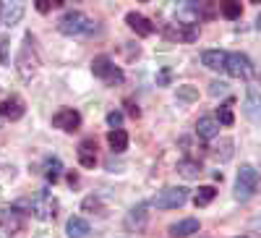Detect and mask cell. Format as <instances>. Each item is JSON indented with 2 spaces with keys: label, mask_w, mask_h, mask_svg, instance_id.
Instances as JSON below:
<instances>
[{
  "label": "cell",
  "mask_w": 261,
  "mask_h": 238,
  "mask_svg": "<svg viewBox=\"0 0 261 238\" xmlns=\"http://www.w3.org/2000/svg\"><path fill=\"white\" fill-rule=\"evenodd\" d=\"M97 29V24L81 11H65L58 21V32L65 37H86Z\"/></svg>",
  "instance_id": "6da1fadb"
},
{
  "label": "cell",
  "mask_w": 261,
  "mask_h": 238,
  "mask_svg": "<svg viewBox=\"0 0 261 238\" xmlns=\"http://www.w3.org/2000/svg\"><path fill=\"white\" fill-rule=\"evenodd\" d=\"M258 183H261L258 170L253 165H241V170H238V176H235V199L238 202L253 199L256 191H258Z\"/></svg>",
  "instance_id": "7a4b0ae2"
},
{
  "label": "cell",
  "mask_w": 261,
  "mask_h": 238,
  "mask_svg": "<svg viewBox=\"0 0 261 238\" xmlns=\"http://www.w3.org/2000/svg\"><path fill=\"white\" fill-rule=\"evenodd\" d=\"M37 53H34V37L32 34H27L24 37V47H21V53H18V58H16V68H18V76L24 79V81H29L34 74H37Z\"/></svg>",
  "instance_id": "3957f363"
},
{
  "label": "cell",
  "mask_w": 261,
  "mask_h": 238,
  "mask_svg": "<svg viewBox=\"0 0 261 238\" xmlns=\"http://www.w3.org/2000/svg\"><path fill=\"white\" fill-rule=\"evenodd\" d=\"M188 188L186 186H167V188H162V191H157V197H154V204L157 209H178V207H183L186 202H188Z\"/></svg>",
  "instance_id": "277c9868"
},
{
  "label": "cell",
  "mask_w": 261,
  "mask_h": 238,
  "mask_svg": "<svg viewBox=\"0 0 261 238\" xmlns=\"http://www.w3.org/2000/svg\"><path fill=\"white\" fill-rule=\"evenodd\" d=\"M92 74L99 79V81H105L107 86H115V84H123V71L115 66V63L107 58V55H99V58H94L92 60Z\"/></svg>",
  "instance_id": "5b68a950"
},
{
  "label": "cell",
  "mask_w": 261,
  "mask_h": 238,
  "mask_svg": "<svg viewBox=\"0 0 261 238\" xmlns=\"http://www.w3.org/2000/svg\"><path fill=\"white\" fill-rule=\"evenodd\" d=\"M29 209H32L34 218H39V220H53L55 215H58V212H55V209H58V199L53 197L50 191H39L37 197L32 199Z\"/></svg>",
  "instance_id": "8992f818"
},
{
  "label": "cell",
  "mask_w": 261,
  "mask_h": 238,
  "mask_svg": "<svg viewBox=\"0 0 261 238\" xmlns=\"http://www.w3.org/2000/svg\"><path fill=\"white\" fill-rule=\"evenodd\" d=\"M225 71H227L232 79H251V76H253V63H251V58L243 55V53H227Z\"/></svg>",
  "instance_id": "52a82bcc"
},
{
  "label": "cell",
  "mask_w": 261,
  "mask_h": 238,
  "mask_svg": "<svg viewBox=\"0 0 261 238\" xmlns=\"http://www.w3.org/2000/svg\"><path fill=\"white\" fill-rule=\"evenodd\" d=\"M53 126L60 128V131L65 134H73L81 128V113L76 110V107H60V110L53 115Z\"/></svg>",
  "instance_id": "ba28073f"
},
{
  "label": "cell",
  "mask_w": 261,
  "mask_h": 238,
  "mask_svg": "<svg viewBox=\"0 0 261 238\" xmlns=\"http://www.w3.org/2000/svg\"><path fill=\"white\" fill-rule=\"evenodd\" d=\"M21 228H24V212L18 207H6L0 212V230H3V235H16Z\"/></svg>",
  "instance_id": "9c48e42d"
},
{
  "label": "cell",
  "mask_w": 261,
  "mask_h": 238,
  "mask_svg": "<svg viewBox=\"0 0 261 238\" xmlns=\"http://www.w3.org/2000/svg\"><path fill=\"white\" fill-rule=\"evenodd\" d=\"M24 113H27V102L18 94H11L0 102V118H6V121H18V118H24Z\"/></svg>",
  "instance_id": "30bf717a"
},
{
  "label": "cell",
  "mask_w": 261,
  "mask_h": 238,
  "mask_svg": "<svg viewBox=\"0 0 261 238\" xmlns=\"http://www.w3.org/2000/svg\"><path fill=\"white\" fill-rule=\"evenodd\" d=\"M125 24L130 32H136L139 37H149V34H154V24L144 16V13H136V11H128L125 13Z\"/></svg>",
  "instance_id": "8fae6325"
},
{
  "label": "cell",
  "mask_w": 261,
  "mask_h": 238,
  "mask_svg": "<svg viewBox=\"0 0 261 238\" xmlns=\"http://www.w3.org/2000/svg\"><path fill=\"white\" fill-rule=\"evenodd\" d=\"M149 207L146 204H139V207H134L128 212V218H125V230H130V233H141L144 228H146V220H149V212H146Z\"/></svg>",
  "instance_id": "7c38bea8"
},
{
  "label": "cell",
  "mask_w": 261,
  "mask_h": 238,
  "mask_svg": "<svg viewBox=\"0 0 261 238\" xmlns=\"http://www.w3.org/2000/svg\"><path fill=\"white\" fill-rule=\"evenodd\" d=\"M196 136L199 139H217L220 136V121L212 118V115H201L199 121H196Z\"/></svg>",
  "instance_id": "4fadbf2b"
},
{
  "label": "cell",
  "mask_w": 261,
  "mask_h": 238,
  "mask_svg": "<svg viewBox=\"0 0 261 238\" xmlns=\"http://www.w3.org/2000/svg\"><path fill=\"white\" fill-rule=\"evenodd\" d=\"M199 230H201V223L196 220V218H186V220H178V223H172V225L167 228V233H170L172 238H188V235L199 233Z\"/></svg>",
  "instance_id": "5bb4252c"
},
{
  "label": "cell",
  "mask_w": 261,
  "mask_h": 238,
  "mask_svg": "<svg viewBox=\"0 0 261 238\" xmlns=\"http://www.w3.org/2000/svg\"><path fill=\"white\" fill-rule=\"evenodd\" d=\"M79 162H81V168H94L97 165V141L94 139H81V144H79Z\"/></svg>",
  "instance_id": "9a60e30c"
},
{
  "label": "cell",
  "mask_w": 261,
  "mask_h": 238,
  "mask_svg": "<svg viewBox=\"0 0 261 238\" xmlns=\"http://www.w3.org/2000/svg\"><path fill=\"white\" fill-rule=\"evenodd\" d=\"M21 18H24V3H3V18H0V24L11 29Z\"/></svg>",
  "instance_id": "2e32d148"
},
{
  "label": "cell",
  "mask_w": 261,
  "mask_h": 238,
  "mask_svg": "<svg viewBox=\"0 0 261 238\" xmlns=\"http://www.w3.org/2000/svg\"><path fill=\"white\" fill-rule=\"evenodd\" d=\"M225 60H227V53H222V50H204L201 53V63L209 71H225Z\"/></svg>",
  "instance_id": "e0dca14e"
},
{
  "label": "cell",
  "mask_w": 261,
  "mask_h": 238,
  "mask_svg": "<svg viewBox=\"0 0 261 238\" xmlns=\"http://www.w3.org/2000/svg\"><path fill=\"white\" fill-rule=\"evenodd\" d=\"M107 144H110L113 152H125L128 149V134H125V128H110L107 131Z\"/></svg>",
  "instance_id": "ac0fdd59"
},
{
  "label": "cell",
  "mask_w": 261,
  "mask_h": 238,
  "mask_svg": "<svg viewBox=\"0 0 261 238\" xmlns=\"http://www.w3.org/2000/svg\"><path fill=\"white\" fill-rule=\"evenodd\" d=\"M178 173H180V176H183L186 181H196L204 170H201V162H199V160L186 157V160H180V162H178Z\"/></svg>",
  "instance_id": "d6986e66"
},
{
  "label": "cell",
  "mask_w": 261,
  "mask_h": 238,
  "mask_svg": "<svg viewBox=\"0 0 261 238\" xmlns=\"http://www.w3.org/2000/svg\"><path fill=\"white\" fill-rule=\"evenodd\" d=\"M65 233H68V238H86L89 235V223L84 218H71L65 225Z\"/></svg>",
  "instance_id": "ffe728a7"
},
{
  "label": "cell",
  "mask_w": 261,
  "mask_h": 238,
  "mask_svg": "<svg viewBox=\"0 0 261 238\" xmlns=\"http://www.w3.org/2000/svg\"><path fill=\"white\" fill-rule=\"evenodd\" d=\"M172 39H180V42H193L199 39V27H191V24H178V29L167 32Z\"/></svg>",
  "instance_id": "44dd1931"
},
{
  "label": "cell",
  "mask_w": 261,
  "mask_h": 238,
  "mask_svg": "<svg viewBox=\"0 0 261 238\" xmlns=\"http://www.w3.org/2000/svg\"><path fill=\"white\" fill-rule=\"evenodd\" d=\"M232 147H235L232 139H220V144L214 147V152H212V155L220 160V162H227V160L232 157Z\"/></svg>",
  "instance_id": "7402d4cb"
},
{
  "label": "cell",
  "mask_w": 261,
  "mask_h": 238,
  "mask_svg": "<svg viewBox=\"0 0 261 238\" xmlns=\"http://www.w3.org/2000/svg\"><path fill=\"white\" fill-rule=\"evenodd\" d=\"M60 173H63V162H60L58 157H47V160H45V178H47L50 183H55V181L60 178Z\"/></svg>",
  "instance_id": "603a6c76"
},
{
  "label": "cell",
  "mask_w": 261,
  "mask_h": 238,
  "mask_svg": "<svg viewBox=\"0 0 261 238\" xmlns=\"http://www.w3.org/2000/svg\"><path fill=\"white\" fill-rule=\"evenodd\" d=\"M214 197H217V188L214 186H201L199 191H196V197H193V204L196 207H206Z\"/></svg>",
  "instance_id": "cb8c5ba5"
},
{
  "label": "cell",
  "mask_w": 261,
  "mask_h": 238,
  "mask_svg": "<svg viewBox=\"0 0 261 238\" xmlns=\"http://www.w3.org/2000/svg\"><path fill=\"white\" fill-rule=\"evenodd\" d=\"M220 13H222L225 18L235 21V18L243 16V6H241V3H222V6H220Z\"/></svg>",
  "instance_id": "d4e9b609"
},
{
  "label": "cell",
  "mask_w": 261,
  "mask_h": 238,
  "mask_svg": "<svg viewBox=\"0 0 261 238\" xmlns=\"http://www.w3.org/2000/svg\"><path fill=\"white\" fill-rule=\"evenodd\" d=\"M220 123H222V126H232V123H235V115H232V107H230V102L220 107Z\"/></svg>",
  "instance_id": "484cf974"
},
{
  "label": "cell",
  "mask_w": 261,
  "mask_h": 238,
  "mask_svg": "<svg viewBox=\"0 0 261 238\" xmlns=\"http://www.w3.org/2000/svg\"><path fill=\"white\" fill-rule=\"evenodd\" d=\"M63 6V0H37V11L39 13H47L53 8H60Z\"/></svg>",
  "instance_id": "4316f807"
},
{
  "label": "cell",
  "mask_w": 261,
  "mask_h": 238,
  "mask_svg": "<svg viewBox=\"0 0 261 238\" xmlns=\"http://www.w3.org/2000/svg\"><path fill=\"white\" fill-rule=\"evenodd\" d=\"M120 123H123V113L120 110L107 113V126H110V128H120Z\"/></svg>",
  "instance_id": "83f0119b"
},
{
  "label": "cell",
  "mask_w": 261,
  "mask_h": 238,
  "mask_svg": "<svg viewBox=\"0 0 261 238\" xmlns=\"http://www.w3.org/2000/svg\"><path fill=\"white\" fill-rule=\"evenodd\" d=\"M178 97L180 100H196V89L191 84H186V86H178Z\"/></svg>",
  "instance_id": "f1b7e54d"
},
{
  "label": "cell",
  "mask_w": 261,
  "mask_h": 238,
  "mask_svg": "<svg viewBox=\"0 0 261 238\" xmlns=\"http://www.w3.org/2000/svg\"><path fill=\"white\" fill-rule=\"evenodd\" d=\"M209 86H212V89H209V94H212V97L225 94V92H227V84H225V81H212Z\"/></svg>",
  "instance_id": "f546056e"
},
{
  "label": "cell",
  "mask_w": 261,
  "mask_h": 238,
  "mask_svg": "<svg viewBox=\"0 0 261 238\" xmlns=\"http://www.w3.org/2000/svg\"><path fill=\"white\" fill-rule=\"evenodd\" d=\"M8 60H11V58H8V39H6V37H0V63L6 66Z\"/></svg>",
  "instance_id": "4dcf8cb0"
},
{
  "label": "cell",
  "mask_w": 261,
  "mask_h": 238,
  "mask_svg": "<svg viewBox=\"0 0 261 238\" xmlns=\"http://www.w3.org/2000/svg\"><path fill=\"white\" fill-rule=\"evenodd\" d=\"M81 207H84V212H89V209H99V199H94V197H86Z\"/></svg>",
  "instance_id": "1f68e13d"
},
{
  "label": "cell",
  "mask_w": 261,
  "mask_h": 238,
  "mask_svg": "<svg viewBox=\"0 0 261 238\" xmlns=\"http://www.w3.org/2000/svg\"><path fill=\"white\" fill-rule=\"evenodd\" d=\"M256 29H258V32H261V13H258V16H256Z\"/></svg>",
  "instance_id": "d6a6232c"
},
{
  "label": "cell",
  "mask_w": 261,
  "mask_h": 238,
  "mask_svg": "<svg viewBox=\"0 0 261 238\" xmlns=\"http://www.w3.org/2000/svg\"><path fill=\"white\" fill-rule=\"evenodd\" d=\"M0 18H3V3H0Z\"/></svg>",
  "instance_id": "836d02e7"
},
{
  "label": "cell",
  "mask_w": 261,
  "mask_h": 238,
  "mask_svg": "<svg viewBox=\"0 0 261 238\" xmlns=\"http://www.w3.org/2000/svg\"><path fill=\"white\" fill-rule=\"evenodd\" d=\"M258 118H261V115H258Z\"/></svg>",
  "instance_id": "e575fe53"
}]
</instances>
